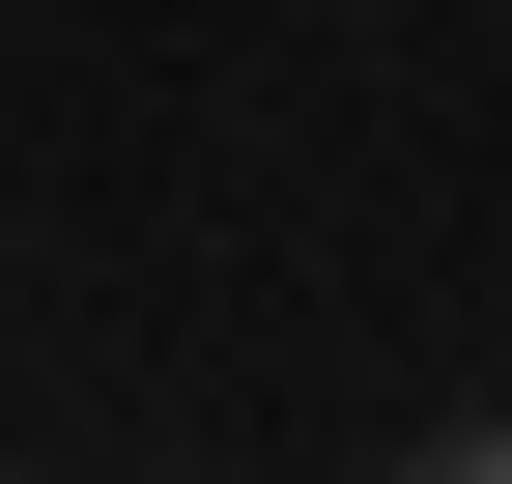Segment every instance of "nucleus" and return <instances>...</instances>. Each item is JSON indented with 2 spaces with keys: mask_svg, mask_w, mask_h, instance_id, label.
<instances>
[{
  "mask_svg": "<svg viewBox=\"0 0 512 484\" xmlns=\"http://www.w3.org/2000/svg\"><path fill=\"white\" fill-rule=\"evenodd\" d=\"M399 484H512V428H427V456H399Z\"/></svg>",
  "mask_w": 512,
  "mask_h": 484,
  "instance_id": "nucleus-1",
  "label": "nucleus"
}]
</instances>
